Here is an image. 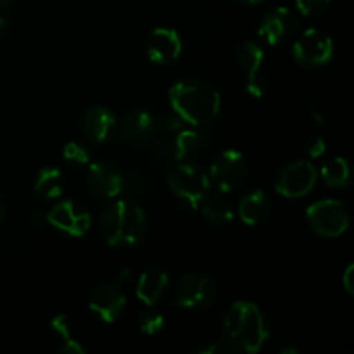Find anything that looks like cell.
Wrapping results in <instances>:
<instances>
[{
    "label": "cell",
    "instance_id": "cb8c5ba5",
    "mask_svg": "<svg viewBox=\"0 0 354 354\" xmlns=\"http://www.w3.org/2000/svg\"><path fill=\"white\" fill-rule=\"evenodd\" d=\"M322 178L332 189H346L351 183V168L344 158H334L322 168Z\"/></svg>",
    "mask_w": 354,
    "mask_h": 354
},
{
    "label": "cell",
    "instance_id": "f1b7e54d",
    "mask_svg": "<svg viewBox=\"0 0 354 354\" xmlns=\"http://www.w3.org/2000/svg\"><path fill=\"white\" fill-rule=\"evenodd\" d=\"M342 286H344L346 292L348 294H354V265H349L346 268L344 275H342Z\"/></svg>",
    "mask_w": 354,
    "mask_h": 354
},
{
    "label": "cell",
    "instance_id": "4316f807",
    "mask_svg": "<svg viewBox=\"0 0 354 354\" xmlns=\"http://www.w3.org/2000/svg\"><path fill=\"white\" fill-rule=\"evenodd\" d=\"M64 158L69 162H76V165H86L88 162V151L83 145L76 144V142H69L66 144L64 151H62Z\"/></svg>",
    "mask_w": 354,
    "mask_h": 354
},
{
    "label": "cell",
    "instance_id": "ffe728a7",
    "mask_svg": "<svg viewBox=\"0 0 354 354\" xmlns=\"http://www.w3.org/2000/svg\"><path fill=\"white\" fill-rule=\"evenodd\" d=\"M169 286V277L161 268H149L138 277L137 297L147 306H156Z\"/></svg>",
    "mask_w": 354,
    "mask_h": 354
},
{
    "label": "cell",
    "instance_id": "3957f363",
    "mask_svg": "<svg viewBox=\"0 0 354 354\" xmlns=\"http://www.w3.org/2000/svg\"><path fill=\"white\" fill-rule=\"evenodd\" d=\"M99 230L111 248H131L144 239L147 216L138 204L114 201L100 214Z\"/></svg>",
    "mask_w": 354,
    "mask_h": 354
},
{
    "label": "cell",
    "instance_id": "6da1fadb",
    "mask_svg": "<svg viewBox=\"0 0 354 354\" xmlns=\"http://www.w3.org/2000/svg\"><path fill=\"white\" fill-rule=\"evenodd\" d=\"M270 332L261 310L249 301H237L228 308L223 320V344L235 353H258Z\"/></svg>",
    "mask_w": 354,
    "mask_h": 354
},
{
    "label": "cell",
    "instance_id": "8fae6325",
    "mask_svg": "<svg viewBox=\"0 0 354 354\" xmlns=\"http://www.w3.org/2000/svg\"><path fill=\"white\" fill-rule=\"evenodd\" d=\"M235 59L242 71L245 73V88L256 99H261L265 95L268 83H266L265 76H261V66L265 62V50L259 47L256 41H244L239 45L237 52H235Z\"/></svg>",
    "mask_w": 354,
    "mask_h": 354
},
{
    "label": "cell",
    "instance_id": "4fadbf2b",
    "mask_svg": "<svg viewBox=\"0 0 354 354\" xmlns=\"http://www.w3.org/2000/svg\"><path fill=\"white\" fill-rule=\"evenodd\" d=\"M88 308L99 320L111 324L123 315L127 297L116 283H100L90 292Z\"/></svg>",
    "mask_w": 354,
    "mask_h": 354
},
{
    "label": "cell",
    "instance_id": "8992f818",
    "mask_svg": "<svg viewBox=\"0 0 354 354\" xmlns=\"http://www.w3.org/2000/svg\"><path fill=\"white\" fill-rule=\"evenodd\" d=\"M218 296V287L207 275L189 272L178 280L175 303L183 310H204L211 306Z\"/></svg>",
    "mask_w": 354,
    "mask_h": 354
},
{
    "label": "cell",
    "instance_id": "7a4b0ae2",
    "mask_svg": "<svg viewBox=\"0 0 354 354\" xmlns=\"http://www.w3.org/2000/svg\"><path fill=\"white\" fill-rule=\"evenodd\" d=\"M173 113L192 127H204L218 116L221 97L211 85L194 80L175 83L169 90Z\"/></svg>",
    "mask_w": 354,
    "mask_h": 354
},
{
    "label": "cell",
    "instance_id": "e0dca14e",
    "mask_svg": "<svg viewBox=\"0 0 354 354\" xmlns=\"http://www.w3.org/2000/svg\"><path fill=\"white\" fill-rule=\"evenodd\" d=\"M207 144V133L203 130H190V128H180L173 131L168 138L169 158H175L176 161H185L194 158L197 152L203 151Z\"/></svg>",
    "mask_w": 354,
    "mask_h": 354
},
{
    "label": "cell",
    "instance_id": "836d02e7",
    "mask_svg": "<svg viewBox=\"0 0 354 354\" xmlns=\"http://www.w3.org/2000/svg\"><path fill=\"white\" fill-rule=\"evenodd\" d=\"M12 2H14V0H0V10L7 9V7H9Z\"/></svg>",
    "mask_w": 354,
    "mask_h": 354
},
{
    "label": "cell",
    "instance_id": "ba28073f",
    "mask_svg": "<svg viewBox=\"0 0 354 354\" xmlns=\"http://www.w3.org/2000/svg\"><path fill=\"white\" fill-rule=\"evenodd\" d=\"M292 54L294 59L304 68H322L328 64L334 55V41L324 31L310 28L294 41Z\"/></svg>",
    "mask_w": 354,
    "mask_h": 354
},
{
    "label": "cell",
    "instance_id": "5bb4252c",
    "mask_svg": "<svg viewBox=\"0 0 354 354\" xmlns=\"http://www.w3.org/2000/svg\"><path fill=\"white\" fill-rule=\"evenodd\" d=\"M145 52L156 64H168L182 54V38L173 28H156L149 37Z\"/></svg>",
    "mask_w": 354,
    "mask_h": 354
},
{
    "label": "cell",
    "instance_id": "4dcf8cb0",
    "mask_svg": "<svg viewBox=\"0 0 354 354\" xmlns=\"http://www.w3.org/2000/svg\"><path fill=\"white\" fill-rule=\"evenodd\" d=\"M310 114H311V118H313V120L317 121L318 124H324V123H325V121H324V116H322V114L318 113L317 107H315V106H310Z\"/></svg>",
    "mask_w": 354,
    "mask_h": 354
},
{
    "label": "cell",
    "instance_id": "9a60e30c",
    "mask_svg": "<svg viewBox=\"0 0 354 354\" xmlns=\"http://www.w3.org/2000/svg\"><path fill=\"white\" fill-rule=\"evenodd\" d=\"M294 28H296V19L294 14L290 12L287 7H277V9L270 10L265 17H263L261 24H259V37L266 41L268 45H280L292 35Z\"/></svg>",
    "mask_w": 354,
    "mask_h": 354
},
{
    "label": "cell",
    "instance_id": "ac0fdd59",
    "mask_svg": "<svg viewBox=\"0 0 354 354\" xmlns=\"http://www.w3.org/2000/svg\"><path fill=\"white\" fill-rule=\"evenodd\" d=\"M154 118L147 111L142 109L127 114L123 118V121L120 123V128H118L120 138L128 142V144H142V142H147L154 135Z\"/></svg>",
    "mask_w": 354,
    "mask_h": 354
},
{
    "label": "cell",
    "instance_id": "f546056e",
    "mask_svg": "<svg viewBox=\"0 0 354 354\" xmlns=\"http://www.w3.org/2000/svg\"><path fill=\"white\" fill-rule=\"evenodd\" d=\"M225 344L223 342H207V344L201 346V348L196 349L197 354H216L225 351Z\"/></svg>",
    "mask_w": 354,
    "mask_h": 354
},
{
    "label": "cell",
    "instance_id": "1f68e13d",
    "mask_svg": "<svg viewBox=\"0 0 354 354\" xmlns=\"http://www.w3.org/2000/svg\"><path fill=\"white\" fill-rule=\"evenodd\" d=\"M6 213H7L6 201H3V197L0 196V223H2V221H3V218H6Z\"/></svg>",
    "mask_w": 354,
    "mask_h": 354
},
{
    "label": "cell",
    "instance_id": "d590c367",
    "mask_svg": "<svg viewBox=\"0 0 354 354\" xmlns=\"http://www.w3.org/2000/svg\"><path fill=\"white\" fill-rule=\"evenodd\" d=\"M241 2L248 3V6H256V3H261L263 0H241Z\"/></svg>",
    "mask_w": 354,
    "mask_h": 354
},
{
    "label": "cell",
    "instance_id": "484cf974",
    "mask_svg": "<svg viewBox=\"0 0 354 354\" xmlns=\"http://www.w3.org/2000/svg\"><path fill=\"white\" fill-rule=\"evenodd\" d=\"M330 0H296V6L299 12L306 17L318 16L328 7Z\"/></svg>",
    "mask_w": 354,
    "mask_h": 354
},
{
    "label": "cell",
    "instance_id": "7402d4cb",
    "mask_svg": "<svg viewBox=\"0 0 354 354\" xmlns=\"http://www.w3.org/2000/svg\"><path fill=\"white\" fill-rule=\"evenodd\" d=\"M50 327L54 328V332L57 334L59 341H61V348H59V353L66 354H85V348L82 346V342L75 337L73 334L71 322L66 315L59 313L55 315L50 320Z\"/></svg>",
    "mask_w": 354,
    "mask_h": 354
},
{
    "label": "cell",
    "instance_id": "30bf717a",
    "mask_svg": "<svg viewBox=\"0 0 354 354\" xmlns=\"http://www.w3.org/2000/svg\"><path fill=\"white\" fill-rule=\"evenodd\" d=\"M47 223L69 237H83L88 234L92 216L85 206L76 201L66 199L52 207L50 213L47 214Z\"/></svg>",
    "mask_w": 354,
    "mask_h": 354
},
{
    "label": "cell",
    "instance_id": "7c38bea8",
    "mask_svg": "<svg viewBox=\"0 0 354 354\" xmlns=\"http://www.w3.org/2000/svg\"><path fill=\"white\" fill-rule=\"evenodd\" d=\"M86 187L90 194L99 199H114L124 189V176L113 162L99 161L90 165L86 175Z\"/></svg>",
    "mask_w": 354,
    "mask_h": 354
},
{
    "label": "cell",
    "instance_id": "5b68a950",
    "mask_svg": "<svg viewBox=\"0 0 354 354\" xmlns=\"http://www.w3.org/2000/svg\"><path fill=\"white\" fill-rule=\"evenodd\" d=\"M310 227L322 237H339L349 227V213L341 201L324 199L311 204L306 211Z\"/></svg>",
    "mask_w": 354,
    "mask_h": 354
},
{
    "label": "cell",
    "instance_id": "83f0119b",
    "mask_svg": "<svg viewBox=\"0 0 354 354\" xmlns=\"http://www.w3.org/2000/svg\"><path fill=\"white\" fill-rule=\"evenodd\" d=\"M304 151H306L308 158L318 159L325 154L327 151V145H325V140L322 137H311L310 140L304 145Z\"/></svg>",
    "mask_w": 354,
    "mask_h": 354
},
{
    "label": "cell",
    "instance_id": "2e32d148",
    "mask_svg": "<svg viewBox=\"0 0 354 354\" xmlns=\"http://www.w3.org/2000/svg\"><path fill=\"white\" fill-rule=\"evenodd\" d=\"M116 118L106 107H90L82 120V131L93 144H102L109 140L116 131Z\"/></svg>",
    "mask_w": 354,
    "mask_h": 354
},
{
    "label": "cell",
    "instance_id": "d6986e66",
    "mask_svg": "<svg viewBox=\"0 0 354 354\" xmlns=\"http://www.w3.org/2000/svg\"><path fill=\"white\" fill-rule=\"evenodd\" d=\"M272 199H270V196L265 190H251L239 203V216H241L244 223L251 225V227L265 223L270 218V214H272Z\"/></svg>",
    "mask_w": 354,
    "mask_h": 354
},
{
    "label": "cell",
    "instance_id": "44dd1931",
    "mask_svg": "<svg viewBox=\"0 0 354 354\" xmlns=\"http://www.w3.org/2000/svg\"><path fill=\"white\" fill-rule=\"evenodd\" d=\"M196 211H199L206 220L214 223H228L234 220V207L225 197V192H211V189L204 194L203 199L197 203Z\"/></svg>",
    "mask_w": 354,
    "mask_h": 354
},
{
    "label": "cell",
    "instance_id": "d6a6232c",
    "mask_svg": "<svg viewBox=\"0 0 354 354\" xmlns=\"http://www.w3.org/2000/svg\"><path fill=\"white\" fill-rule=\"evenodd\" d=\"M282 354H299V349H296V348H286V349H282V351H280Z\"/></svg>",
    "mask_w": 354,
    "mask_h": 354
},
{
    "label": "cell",
    "instance_id": "52a82bcc",
    "mask_svg": "<svg viewBox=\"0 0 354 354\" xmlns=\"http://www.w3.org/2000/svg\"><path fill=\"white\" fill-rule=\"evenodd\" d=\"M168 187L180 201L196 209L197 203L211 189L207 173L192 165H178L168 175Z\"/></svg>",
    "mask_w": 354,
    "mask_h": 354
},
{
    "label": "cell",
    "instance_id": "9c48e42d",
    "mask_svg": "<svg viewBox=\"0 0 354 354\" xmlns=\"http://www.w3.org/2000/svg\"><path fill=\"white\" fill-rule=\"evenodd\" d=\"M317 178V169L310 161H294L277 173L275 190L280 196L297 199L308 196L313 190Z\"/></svg>",
    "mask_w": 354,
    "mask_h": 354
},
{
    "label": "cell",
    "instance_id": "277c9868",
    "mask_svg": "<svg viewBox=\"0 0 354 354\" xmlns=\"http://www.w3.org/2000/svg\"><path fill=\"white\" fill-rule=\"evenodd\" d=\"M245 175H248L245 158L239 151L228 149V151L220 152L211 162L207 180L213 189L228 194L244 183Z\"/></svg>",
    "mask_w": 354,
    "mask_h": 354
},
{
    "label": "cell",
    "instance_id": "e575fe53",
    "mask_svg": "<svg viewBox=\"0 0 354 354\" xmlns=\"http://www.w3.org/2000/svg\"><path fill=\"white\" fill-rule=\"evenodd\" d=\"M6 26H7V21H6V17H2V16H0V33H2V31L6 30Z\"/></svg>",
    "mask_w": 354,
    "mask_h": 354
},
{
    "label": "cell",
    "instance_id": "603a6c76",
    "mask_svg": "<svg viewBox=\"0 0 354 354\" xmlns=\"http://www.w3.org/2000/svg\"><path fill=\"white\" fill-rule=\"evenodd\" d=\"M62 175L57 168H44L35 178L33 190L41 199H57L62 194Z\"/></svg>",
    "mask_w": 354,
    "mask_h": 354
},
{
    "label": "cell",
    "instance_id": "d4e9b609",
    "mask_svg": "<svg viewBox=\"0 0 354 354\" xmlns=\"http://www.w3.org/2000/svg\"><path fill=\"white\" fill-rule=\"evenodd\" d=\"M140 330L147 335H156L165 328V317L159 311L152 310V306H147V310L140 315Z\"/></svg>",
    "mask_w": 354,
    "mask_h": 354
}]
</instances>
